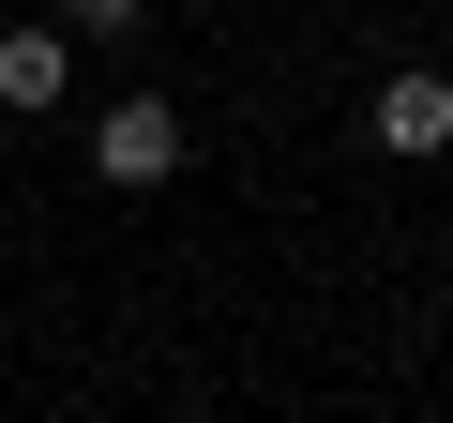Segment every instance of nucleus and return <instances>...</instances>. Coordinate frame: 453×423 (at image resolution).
Segmentation results:
<instances>
[{"label":"nucleus","mask_w":453,"mask_h":423,"mask_svg":"<svg viewBox=\"0 0 453 423\" xmlns=\"http://www.w3.org/2000/svg\"><path fill=\"white\" fill-rule=\"evenodd\" d=\"M61 91H76V61H61V31H0V106L31 121V106H61Z\"/></svg>","instance_id":"nucleus-3"},{"label":"nucleus","mask_w":453,"mask_h":423,"mask_svg":"<svg viewBox=\"0 0 453 423\" xmlns=\"http://www.w3.org/2000/svg\"><path fill=\"white\" fill-rule=\"evenodd\" d=\"M61 16H76V31H136V0H61Z\"/></svg>","instance_id":"nucleus-4"},{"label":"nucleus","mask_w":453,"mask_h":423,"mask_svg":"<svg viewBox=\"0 0 453 423\" xmlns=\"http://www.w3.org/2000/svg\"><path fill=\"white\" fill-rule=\"evenodd\" d=\"M378 151H453V76H378Z\"/></svg>","instance_id":"nucleus-2"},{"label":"nucleus","mask_w":453,"mask_h":423,"mask_svg":"<svg viewBox=\"0 0 453 423\" xmlns=\"http://www.w3.org/2000/svg\"><path fill=\"white\" fill-rule=\"evenodd\" d=\"M91 166H106L121 196H151V181L181 166V106H151V91H121V106L91 121Z\"/></svg>","instance_id":"nucleus-1"}]
</instances>
